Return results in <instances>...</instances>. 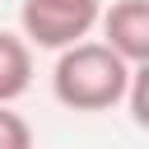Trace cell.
Wrapping results in <instances>:
<instances>
[{
    "mask_svg": "<svg viewBox=\"0 0 149 149\" xmlns=\"http://www.w3.org/2000/svg\"><path fill=\"white\" fill-rule=\"evenodd\" d=\"M126 107H130V121L140 130H149V61L130 70V88H126Z\"/></svg>",
    "mask_w": 149,
    "mask_h": 149,
    "instance_id": "cell-5",
    "label": "cell"
},
{
    "mask_svg": "<svg viewBox=\"0 0 149 149\" xmlns=\"http://www.w3.org/2000/svg\"><path fill=\"white\" fill-rule=\"evenodd\" d=\"M28 88H33V47L23 42V33L0 28V107H14Z\"/></svg>",
    "mask_w": 149,
    "mask_h": 149,
    "instance_id": "cell-4",
    "label": "cell"
},
{
    "mask_svg": "<svg viewBox=\"0 0 149 149\" xmlns=\"http://www.w3.org/2000/svg\"><path fill=\"white\" fill-rule=\"evenodd\" d=\"M102 42L135 70L149 61V0H112L98 19Z\"/></svg>",
    "mask_w": 149,
    "mask_h": 149,
    "instance_id": "cell-3",
    "label": "cell"
},
{
    "mask_svg": "<svg viewBox=\"0 0 149 149\" xmlns=\"http://www.w3.org/2000/svg\"><path fill=\"white\" fill-rule=\"evenodd\" d=\"M102 19V0H23L19 9V28L28 47L42 51H65L74 42H84Z\"/></svg>",
    "mask_w": 149,
    "mask_h": 149,
    "instance_id": "cell-2",
    "label": "cell"
},
{
    "mask_svg": "<svg viewBox=\"0 0 149 149\" xmlns=\"http://www.w3.org/2000/svg\"><path fill=\"white\" fill-rule=\"evenodd\" d=\"M0 149H33V126L14 107H0Z\"/></svg>",
    "mask_w": 149,
    "mask_h": 149,
    "instance_id": "cell-6",
    "label": "cell"
},
{
    "mask_svg": "<svg viewBox=\"0 0 149 149\" xmlns=\"http://www.w3.org/2000/svg\"><path fill=\"white\" fill-rule=\"evenodd\" d=\"M130 88V65L107 47V42H74L65 51H56L51 65V93L61 107L70 112H107L116 102H126Z\"/></svg>",
    "mask_w": 149,
    "mask_h": 149,
    "instance_id": "cell-1",
    "label": "cell"
}]
</instances>
